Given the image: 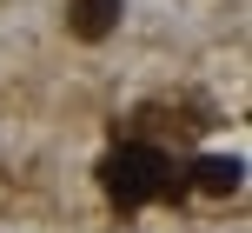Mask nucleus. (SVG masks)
Returning a JSON list of instances; mask_svg holds the SVG:
<instances>
[{"label":"nucleus","instance_id":"nucleus-1","mask_svg":"<svg viewBox=\"0 0 252 233\" xmlns=\"http://www.w3.org/2000/svg\"><path fill=\"white\" fill-rule=\"evenodd\" d=\"M100 187H106L113 207H146V200H159V194H179L173 167H166L153 147H120V154H106Z\"/></svg>","mask_w":252,"mask_h":233},{"label":"nucleus","instance_id":"nucleus-2","mask_svg":"<svg viewBox=\"0 0 252 233\" xmlns=\"http://www.w3.org/2000/svg\"><path fill=\"white\" fill-rule=\"evenodd\" d=\"M66 27H73L80 40H106V34L120 27V0H73Z\"/></svg>","mask_w":252,"mask_h":233},{"label":"nucleus","instance_id":"nucleus-3","mask_svg":"<svg viewBox=\"0 0 252 233\" xmlns=\"http://www.w3.org/2000/svg\"><path fill=\"white\" fill-rule=\"evenodd\" d=\"M239 160L232 154H206L199 167H192V187H199V194H239Z\"/></svg>","mask_w":252,"mask_h":233}]
</instances>
